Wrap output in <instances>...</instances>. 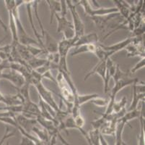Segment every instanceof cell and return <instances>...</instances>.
Instances as JSON below:
<instances>
[{"label":"cell","instance_id":"1","mask_svg":"<svg viewBox=\"0 0 145 145\" xmlns=\"http://www.w3.org/2000/svg\"><path fill=\"white\" fill-rule=\"evenodd\" d=\"M24 4V1H15V7L13 8L12 13L14 15V20H15V23L17 26V34H18V42L20 44L24 45V46H28V45L32 44H39L37 41L32 38L27 32L25 30L24 27L22 26V23H21L20 19L19 17V13H18V8L20 6Z\"/></svg>","mask_w":145,"mask_h":145},{"label":"cell","instance_id":"2","mask_svg":"<svg viewBox=\"0 0 145 145\" xmlns=\"http://www.w3.org/2000/svg\"><path fill=\"white\" fill-rule=\"evenodd\" d=\"M56 80L58 86L59 87L61 91V94L59 96L61 100L64 101V104L67 107V111L71 113L72 109L73 107L74 102V96L73 92L70 87L67 85L62 74L60 72H59Z\"/></svg>","mask_w":145,"mask_h":145},{"label":"cell","instance_id":"3","mask_svg":"<svg viewBox=\"0 0 145 145\" xmlns=\"http://www.w3.org/2000/svg\"><path fill=\"white\" fill-rule=\"evenodd\" d=\"M78 2L79 5L83 7L85 14L90 16V18L101 17V16H106L110 14H113V13H118V10L116 8V7L110 8L99 7L96 10H93V8L91 7L89 2L88 0H82V1H78Z\"/></svg>","mask_w":145,"mask_h":145},{"label":"cell","instance_id":"4","mask_svg":"<svg viewBox=\"0 0 145 145\" xmlns=\"http://www.w3.org/2000/svg\"><path fill=\"white\" fill-rule=\"evenodd\" d=\"M68 8L72 17V24H73L74 29L75 32V36L77 38L82 36L85 34V25L83 23L81 18H80V15L78 12L77 11L76 6L73 4L72 1H66Z\"/></svg>","mask_w":145,"mask_h":145},{"label":"cell","instance_id":"5","mask_svg":"<svg viewBox=\"0 0 145 145\" xmlns=\"http://www.w3.org/2000/svg\"><path fill=\"white\" fill-rule=\"evenodd\" d=\"M34 86H35V88L38 90V92L39 94V97L41 98V99L45 103H46L51 108L54 109L56 111V113L60 110L61 108L58 106L56 102H55V100L53 98L51 91L43 86L42 81L36 82L34 84Z\"/></svg>","mask_w":145,"mask_h":145},{"label":"cell","instance_id":"6","mask_svg":"<svg viewBox=\"0 0 145 145\" xmlns=\"http://www.w3.org/2000/svg\"><path fill=\"white\" fill-rule=\"evenodd\" d=\"M5 6H6L7 11L9 13V26H10V31H11L12 36V46H16L19 44L18 38V34H17V26L15 23L14 15L12 13L13 8L15 7V1L13 0H6L5 1Z\"/></svg>","mask_w":145,"mask_h":145},{"label":"cell","instance_id":"7","mask_svg":"<svg viewBox=\"0 0 145 145\" xmlns=\"http://www.w3.org/2000/svg\"><path fill=\"white\" fill-rule=\"evenodd\" d=\"M2 78L8 80L13 84L14 87L20 88L24 86L27 82L25 78L19 72L10 69V71L7 73H2Z\"/></svg>","mask_w":145,"mask_h":145},{"label":"cell","instance_id":"8","mask_svg":"<svg viewBox=\"0 0 145 145\" xmlns=\"http://www.w3.org/2000/svg\"><path fill=\"white\" fill-rule=\"evenodd\" d=\"M78 38L76 36L71 39H66L64 38L60 42H58V53L60 57L67 58L69 50L72 48L74 47V44L77 42Z\"/></svg>","mask_w":145,"mask_h":145},{"label":"cell","instance_id":"9","mask_svg":"<svg viewBox=\"0 0 145 145\" xmlns=\"http://www.w3.org/2000/svg\"><path fill=\"white\" fill-rule=\"evenodd\" d=\"M33 1H24V4L26 5V9H27V16H28L29 21L30 23V25H31V28H32L33 30V33L35 34V37L37 38V42L39 43V45L40 46V48H41L42 50H44L47 53V52L45 50L44 47V44H43V40H42V36L40 35L38 30L35 28V26L33 24V15H32V5ZM48 54V53H47Z\"/></svg>","mask_w":145,"mask_h":145},{"label":"cell","instance_id":"10","mask_svg":"<svg viewBox=\"0 0 145 145\" xmlns=\"http://www.w3.org/2000/svg\"><path fill=\"white\" fill-rule=\"evenodd\" d=\"M15 119L18 124L29 134L32 131V128L34 126H35V125L37 123L36 119L27 118L21 113L16 114Z\"/></svg>","mask_w":145,"mask_h":145},{"label":"cell","instance_id":"11","mask_svg":"<svg viewBox=\"0 0 145 145\" xmlns=\"http://www.w3.org/2000/svg\"><path fill=\"white\" fill-rule=\"evenodd\" d=\"M116 66L113 63V61L110 58L106 60V70H105V78L104 81V91L105 93H108L109 90V82H110V78L114 75L116 72Z\"/></svg>","mask_w":145,"mask_h":145},{"label":"cell","instance_id":"12","mask_svg":"<svg viewBox=\"0 0 145 145\" xmlns=\"http://www.w3.org/2000/svg\"><path fill=\"white\" fill-rule=\"evenodd\" d=\"M131 41H132V38H128L123 40L122 42H120L118 43L115 44L110 45V46H104V45L101 44H99V45L101 46V47L102 48L104 51L110 52L114 54V53L120 51V50L125 49L128 45H129L131 43Z\"/></svg>","mask_w":145,"mask_h":145},{"label":"cell","instance_id":"13","mask_svg":"<svg viewBox=\"0 0 145 145\" xmlns=\"http://www.w3.org/2000/svg\"><path fill=\"white\" fill-rule=\"evenodd\" d=\"M43 38H45L44 47L47 53L58 52V42L48 31H46Z\"/></svg>","mask_w":145,"mask_h":145},{"label":"cell","instance_id":"14","mask_svg":"<svg viewBox=\"0 0 145 145\" xmlns=\"http://www.w3.org/2000/svg\"><path fill=\"white\" fill-rule=\"evenodd\" d=\"M119 13H113V14L108 15L106 16H101V17H92L91 19L93 20V22L95 24L96 27L99 30H105L107 24L111 19L113 18H116L117 15H118Z\"/></svg>","mask_w":145,"mask_h":145},{"label":"cell","instance_id":"15","mask_svg":"<svg viewBox=\"0 0 145 145\" xmlns=\"http://www.w3.org/2000/svg\"><path fill=\"white\" fill-rule=\"evenodd\" d=\"M97 44H98V36L95 33H93V34H84L82 36L80 37L77 42L74 44V47L82 45Z\"/></svg>","mask_w":145,"mask_h":145},{"label":"cell","instance_id":"16","mask_svg":"<svg viewBox=\"0 0 145 145\" xmlns=\"http://www.w3.org/2000/svg\"><path fill=\"white\" fill-rule=\"evenodd\" d=\"M105 70H106V60L99 61L97 65L95 66V67H94V68L93 70L85 75V79L84 80L86 81V80L88 79L89 77H90L93 74L96 73L98 74L103 78V81H104L105 78Z\"/></svg>","mask_w":145,"mask_h":145},{"label":"cell","instance_id":"17","mask_svg":"<svg viewBox=\"0 0 145 145\" xmlns=\"http://www.w3.org/2000/svg\"><path fill=\"white\" fill-rule=\"evenodd\" d=\"M139 82L136 81L134 82L132 84V89H133V99L131 101V104L130 107H129L128 111H131V110H135L137 108V105H138V103H139V101H144V100L145 97V94H139V93H137V89H136V85L137 83Z\"/></svg>","mask_w":145,"mask_h":145},{"label":"cell","instance_id":"18","mask_svg":"<svg viewBox=\"0 0 145 145\" xmlns=\"http://www.w3.org/2000/svg\"><path fill=\"white\" fill-rule=\"evenodd\" d=\"M97 45V44H87L82 45V46H75V47H74L73 51L71 52V56L74 57V56L77 55V54L86 52H91L95 54Z\"/></svg>","mask_w":145,"mask_h":145},{"label":"cell","instance_id":"19","mask_svg":"<svg viewBox=\"0 0 145 145\" xmlns=\"http://www.w3.org/2000/svg\"><path fill=\"white\" fill-rule=\"evenodd\" d=\"M54 17L56 18L58 22L57 33L63 32L65 29L68 28H74L72 23L71 21H68L66 17H61L59 15L57 14L55 15Z\"/></svg>","mask_w":145,"mask_h":145},{"label":"cell","instance_id":"20","mask_svg":"<svg viewBox=\"0 0 145 145\" xmlns=\"http://www.w3.org/2000/svg\"><path fill=\"white\" fill-rule=\"evenodd\" d=\"M46 2L49 7L50 24H51L55 15L57 14L58 13H61V3L60 1H54V0H47Z\"/></svg>","mask_w":145,"mask_h":145},{"label":"cell","instance_id":"21","mask_svg":"<svg viewBox=\"0 0 145 145\" xmlns=\"http://www.w3.org/2000/svg\"><path fill=\"white\" fill-rule=\"evenodd\" d=\"M126 123L121 121H118L116 129V144L115 145H128L123 140V132Z\"/></svg>","mask_w":145,"mask_h":145},{"label":"cell","instance_id":"22","mask_svg":"<svg viewBox=\"0 0 145 145\" xmlns=\"http://www.w3.org/2000/svg\"><path fill=\"white\" fill-rule=\"evenodd\" d=\"M32 131L35 134L36 137L39 139L41 142H43L45 144H47L49 142L50 136L48 135V132L46 129H40L37 126H34L32 128Z\"/></svg>","mask_w":145,"mask_h":145},{"label":"cell","instance_id":"23","mask_svg":"<svg viewBox=\"0 0 145 145\" xmlns=\"http://www.w3.org/2000/svg\"><path fill=\"white\" fill-rule=\"evenodd\" d=\"M99 97V95L97 94H86V95H80V94H79L78 97H77V99L74 102L73 106L80 107V106L82 105L83 104L90 102L92 99L95 97Z\"/></svg>","mask_w":145,"mask_h":145},{"label":"cell","instance_id":"24","mask_svg":"<svg viewBox=\"0 0 145 145\" xmlns=\"http://www.w3.org/2000/svg\"><path fill=\"white\" fill-rule=\"evenodd\" d=\"M141 110H138V108L135 109V110H131V111L126 112L125 115H123L121 119H119L118 121H121L123 122L126 124V123H129L130 121L134 119V118H139L141 115Z\"/></svg>","mask_w":145,"mask_h":145},{"label":"cell","instance_id":"25","mask_svg":"<svg viewBox=\"0 0 145 145\" xmlns=\"http://www.w3.org/2000/svg\"><path fill=\"white\" fill-rule=\"evenodd\" d=\"M46 62V59H40L37 57H33L30 58L27 62V64L29 67L33 70H36L37 68L41 67Z\"/></svg>","mask_w":145,"mask_h":145},{"label":"cell","instance_id":"26","mask_svg":"<svg viewBox=\"0 0 145 145\" xmlns=\"http://www.w3.org/2000/svg\"><path fill=\"white\" fill-rule=\"evenodd\" d=\"M92 145H101L100 144V131L98 129H93L88 133Z\"/></svg>","mask_w":145,"mask_h":145},{"label":"cell","instance_id":"27","mask_svg":"<svg viewBox=\"0 0 145 145\" xmlns=\"http://www.w3.org/2000/svg\"><path fill=\"white\" fill-rule=\"evenodd\" d=\"M39 1H37V0H35V1H33V2L32 7H33L34 13H35V17H36L37 20H38V21H39V26H40V30H41V33H42V36H42V38H43V37H44L45 33H46V30H45V29H44V27H43V23H42L41 21H40V18H39V10H38V6H39Z\"/></svg>","mask_w":145,"mask_h":145},{"label":"cell","instance_id":"28","mask_svg":"<svg viewBox=\"0 0 145 145\" xmlns=\"http://www.w3.org/2000/svg\"><path fill=\"white\" fill-rule=\"evenodd\" d=\"M126 102H127V99H126V97H123L119 102H115L113 105V113H118L121 111V110H123V108L126 107Z\"/></svg>","mask_w":145,"mask_h":145},{"label":"cell","instance_id":"29","mask_svg":"<svg viewBox=\"0 0 145 145\" xmlns=\"http://www.w3.org/2000/svg\"><path fill=\"white\" fill-rule=\"evenodd\" d=\"M26 49L28 51V52L33 57H37L40 53H44V54H46L47 53L44 51L43 50H42L41 48H37L33 46V45H28V46H26Z\"/></svg>","mask_w":145,"mask_h":145},{"label":"cell","instance_id":"30","mask_svg":"<svg viewBox=\"0 0 145 145\" xmlns=\"http://www.w3.org/2000/svg\"><path fill=\"white\" fill-rule=\"evenodd\" d=\"M89 102L94 104L95 105L97 106V107H106L108 105V99H103V98L97 97L92 99Z\"/></svg>","mask_w":145,"mask_h":145},{"label":"cell","instance_id":"31","mask_svg":"<svg viewBox=\"0 0 145 145\" xmlns=\"http://www.w3.org/2000/svg\"><path fill=\"white\" fill-rule=\"evenodd\" d=\"M128 75L127 73H125V72H123L122 70L120 69L119 65H116V72L114 75L113 76V79H114V82L118 81V80H120L121 78H123V77Z\"/></svg>","mask_w":145,"mask_h":145},{"label":"cell","instance_id":"32","mask_svg":"<svg viewBox=\"0 0 145 145\" xmlns=\"http://www.w3.org/2000/svg\"><path fill=\"white\" fill-rule=\"evenodd\" d=\"M15 133H16V128H15V129H14L13 131H12V132H10V128H9L8 126H7L6 131H5V134H4V136H2V138L1 139V140H0V145H3L4 142H5L7 139H9V138H10V137H12V136H14V134H15Z\"/></svg>","mask_w":145,"mask_h":145},{"label":"cell","instance_id":"33","mask_svg":"<svg viewBox=\"0 0 145 145\" xmlns=\"http://www.w3.org/2000/svg\"><path fill=\"white\" fill-rule=\"evenodd\" d=\"M74 121L75 125L77 126V130L82 128L84 125H85V120H84L83 117L82 116L81 114L74 118Z\"/></svg>","mask_w":145,"mask_h":145},{"label":"cell","instance_id":"34","mask_svg":"<svg viewBox=\"0 0 145 145\" xmlns=\"http://www.w3.org/2000/svg\"><path fill=\"white\" fill-rule=\"evenodd\" d=\"M64 38L66 39H71L75 37V32L74 28H68L63 31Z\"/></svg>","mask_w":145,"mask_h":145},{"label":"cell","instance_id":"35","mask_svg":"<svg viewBox=\"0 0 145 145\" xmlns=\"http://www.w3.org/2000/svg\"><path fill=\"white\" fill-rule=\"evenodd\" d=\"M105 121H106L105 118H104L103 116H102L101 118H99V119L96 120V121L91 122V124H92V126H93V129H98V130L100 129Z\"/></svg>","mask_w":145,"mask_h":145},{"label":"cell","instance_id":"36","mask_svg":"<svg viewBox=\"0 0 145 145\" xmlns=\"http://www.w3.org/2000/svg\"><path fill=\"white\" fill-rule=\"evenodd\" d=\"M144 66H145V58H142V60H141L138 63L136 64V66H134V67H133V68L131 70V73H135L137 70L142 68L143 67H144Z\"/></svg>","mask_w":145,"mask_h":145},{"label":"cell","instance_id":"37","mask_svg":"<svg viewBox=\"0 0 145 145\" xmlns=\"http://www.w3.org/2000/svg\"><path fill=\"white\" fill-rule=\"evenodd\" d=\"M61 3V17H66L67 13V2L64 0H61L60 1Z\"/></svg>","mask_w":145,"mask_h":145},{"label":"cell","instance_id":"38","mask_svg":"<svg viewBox=\"0 0 145 145\" xmlns=\"http://www.w3.org/2000/svg\"><path fill=\"white\" fill-rule=\"evenodd\" d=\"M41 75H42V78H48V79L52 81L54 83H55L56 85H57V82H56V78H54V76H53L52 74H51V70H48V71L46 72V73H44Z\"/></svg>","mask_w":145,"mask_h":145},{"label":"cell","instance_id":"39","mask_svg":"<svg viewBox=\"0 0 145 145\" xmlns=\"http://www.w3.org/2000/svg\"><path fill=\"white\" fill-rule=\"evenodd\" d=\"M7 68H10V62L9 60H2L0 62V72H2L3 70Z\"/></svg>","mask_w":145,"mask_h":145},{"label":"cell","instance_id":"40","mask_svg":"<svg viewBox=\"0 0 145 145\" xmlns=\"http://www.w3.org/2000/svg\"><path fill=\"white\" fill-rule=\"evenodd\" d=\"M100 144H101V145H108V142H106V140L104 138L103 135L101 134H100Z\"/></svg>","mask_w":145,"mask_h":145},{"label":"cell","instance_id":"41","mask_svg":"<svg viewBox=\"0 0 145 145\" xmlns=\"http://www.w3.org/2000/svg\"><path fill=\"white\" fill-rule=\"evenodd\" d=\"M0 102L6 104V100H5V96L3 95L2 93L0 92Z\"/></svg>","mask_w":145,"mask_h":145},{"label":"cell","instance_id":"42","mask_svg":"<svg viewBox=\"0 0 145 145\" xmlns=\"http://www.w3.org/2000/svg\"><path fill=\"white\" fill-rule=\"evenodd\" d=\"M10 111V107H8V106H6V107H0V111Z\"/></svg>","mask_w":145,"mask_h":145},{"label":"cell","instance_id":"43","mask_svg":"<svg viewBox=\"0 0 145 145\" xmlns=\"http://www.w3.org/2000/svg\"><path fill=\"white\" fill-rule=\"evenodd\" d=\"M2 72H0V79L2 78Z\"/></svg>","mask_w":145,"mask_h":145},{"label":"cell","instance_id":"44","mask_svg":"<svg viewBox=\"0 0 145 145\" xmlns=\"http://www.w3.org/2000/svg\"><path fill=\"white\" fill-rule=\"evenodd\" d=\"M6 145H10V143H9V142H7Z\"/></svg>","mask_w":145,"mask_h":145}]
</instances>
